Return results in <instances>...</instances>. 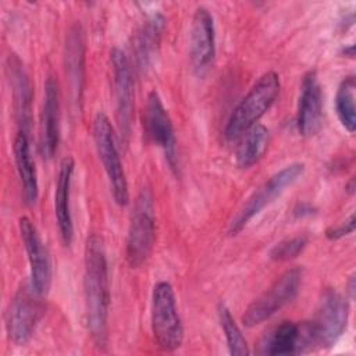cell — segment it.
<instances>
[{"instance_id":"cell-20","label":"cell","mask_w":356,"mask_h":356,"mask_svg":"<svg viewBox=\"0 0 356 356\" xmlns=\"http://www.w3.org/2000/svg\"><path fill=\"white\" fill-rule=\"evenodd\" d=\"M13 150H14V160H15L17 172L21 181L25 202L28 204H32L38 199L39 186H38V174L35 168V161L31 156L28 134L18 131L14 139Z\"/></svg>"},{"instance_id":"cell-24","label":"cell","mask_w":356,"mask_h":356,"mask_svg":"<svg viewBox=\"0 0 356 356\" xmlns=\"http://www.w3.org/2000/svg\"><path fill=\"white\" fill-rule=\"evenodd\" d=\"M217 314H218V321H220V325L222 328V332H224V337H225L229 353L235 355V356H246V355H249L248 342H246L241 328L238 327L236 321L234 320L229 309L222 302L218 303Z\"/></svg>"},{"instance_id":"cell-15","label":"cell","mask_w":356,"mask_h":356,"mask_svg":"<svg viewBox=\"0 0 356 356\" xmlns=\"http://www.w3.org/2000/svg\"><path fill=\"white\" fill-rule=\"evenodd\" d=\"M60 103L58 85L53 75H49L44 82V95L40 114V146L44 157L51 159L57 150L60 139Z\"/></svg>"},{"instance_id":"cell-18","label":"cell","mask_w":356,"mask_h":356,"mask_svg":"<svg viewBox=\"0 0 356 356\" xmlns=\"http://www.w3.org/2000/svg\"><path fill=\"white\" fill-rule=\"evenodd\" d=\"M8 76L13 88L14 97V108L17 121L19 124V131L28 134L29 122H31V100L32 90L28 75L24 70V65L15 56L8 57Z\"/></svg>"},{"instance_id":"cell-26","label":"cell","mask_w":356,"mask_h":356,"mask_svg":"<svg viewBox=\"0 0 356 356\" xmlns=\"http://www.w3.org/2000/svg\"><path fill=\"white\" fill-rule=\"evenodd\" d=\"M353 229H355V214H350L348 218H345L338 225L328 228L327 229V238L338 239V238H342L348 234H352Z\"/></svg>"},{"instance_id":"cell-27","label":"cell","mask_w":356,"mask_h":356,"mask_svg":"<svg viewBox=\"0 0 356 356\" xmlns=\"http://www.w3.org/2000/svg\"><path fill=\"white\" fill-rule=\"evenodd\" d=\"M293 213L296 216H309V214L313 213V207L310 204H307V203H300V204L296 206Z\"/></svg>"},{"instance_id":"cell-14","label":"cell","mask_w":356,"mask_h":356,"mask_svg":"<svg viewBox=\"0 0 356 356\" xmlns=\"http://www.w3.org/2000/svg\"><path fill=\"white\" fill-rule=\"evenodd\" d=\"M323 111L321 85L316 71L305 74L300 83V93L296 110V128L300 135L312 136L320 128Z\"/></svg>"},{"instance_id":"cell-4","label":"cell","mask_w":356,"mask_h":356,"mask_svg":"<svg viewBox=\"0 0 356 356\" xmlns=\"http://www.w3.org/2000/svg\"><path fill=\"white\" fill-rule=\"evenodd\" d=\"M156 241V217L153 206V193L150 188L143 186L135 200L131 214L125 256L132 268L140 267L150 256Z\"/></svg>"},{"instance_id":"cell-8","label":"cell","mask_w":356,"mask_h":356,"mask_svg":"<svg viewBox=\"0 0 356 356\" xmlns=\"http://www.w3.org/2000/svg\"><path fill=\"white\" fill-rule=\"evenodd\" d=\"M302 268L293 267L282 273L260 296H257L245 310L242 323L254 327L273 317L286 303L292 302L299 292L302 282Z\"/></svg>"},{"instance_id":"cell-3","label":"cell","mask_w":356,"mask_h":356,"mask_svg":"<svg viewBox=\"0 0 356 356\" xmlns=\"http://www.w3.org/2000/svg\"><path fill=\"white\" fill-rule=\"evenodd\" d=\"M348 314L346 299L338 291L327 288L321 293L313 320L303 325L307 346H332L346 328Z\"/></svg>"},{"instance_id":"cell-11","label":"cell","mask_w":356,"mask_h":356,"mask_svg":"<svg viewBox=\"0 0 356 356\" xmlns=\"http://www.w3.org/2000/svg\"><path fill=\"white\" fill-rule=\"evenodd\" d=\"M110 61L113 68V83L115 97V121L121 138L127 140L131 132L134 114L132 71L125 53L117 47L111 50Z\"/></svg>"},{"instance_id":"cell-19","label":"cell","mask_w":356,"mask_h":356,"mask_svg":"<svg viewBox=\"0 0 356 356\" xmlns=\"http://www.w3.org/2000/svg\"><path fill=\"white\" fill-rule=\"evenodd\" d=\"M83 61H85V40L83 31L79 24L70 28L65 38L64 63L65 74L68 75L70 86L74 93V99H81L83 83Z\"/></svg>"},{"instance_id":"cell-12","label":"cell","mask_w":356,"mask_h":356,"mask_svg":"<svg viewBox=\"0 0 356 356\" xmlns=\"http://www.w3.org/2000/svg\"><path fill=\"white\" fill-rule=\"evenodd\" d=\"M143 127L147 138L164 152L171 168H177V142L174 127L156 90H152L147 96L143 113Z\"/></svg>"},{"instance_id":"cell-9","label":"cell","mask_w":356,"mask_h":356,"mask_svg":"<svg viewBox=\"0 0 356 356\" xmlns=\"http://www.w3.org/2000/svg\"><path fill=\"white\" fill-rule=\"evenodd\" d=\"M42 317L40 296L31 284H22L6 312V331L15 345H25L33 335Z\"/></svg>"},{"instance_id":"cell-10","label":"cell","mask_w":356,"mask_h":356,"mask_svg":"<svg viewBox=\"0 0 356 356\" xmlns=\"http://www.w3.org/2000/svg\"><path fill=\"white\" fill-rule=\"evenodd\" d=\"M18 228L29 263V284L32 289L43 298L49 292L51 284L50 254L40 239L36 227L28 217H21L18 220Z\"/></svg>"},{"instance_id":"cell-22","label":"cell","mask_w":356,"mask_h":356,"mask_svg":"<svg viewBox=\"0 0 356 356\" xmlns=\"http://www.w3.org/2000/svg\"><path fill=\"white\" fill-rule=\"evenodd\" d=\"M356 81L353 75H348L342 79L335 95V111L339 122L348 132H355L356 129V107L355 95Z\"/></svg>"},{"instance_id":"cell-17","label":"cell","mask_w":356,"mask_h":356,"mask_svg":"<svg viewBox=\"0 0 356 356\" xmlns=\"http://www.w3.org/2000/svg\"><path fill=\"white\" fill-rule=\"evenodd\" d=\"M302 328L293 321H282L263 335L259 342L257 353L281 356L303 352Z\"/></svg>"},{"instance_id":"cell-13","label":"cell","mask_w":356,"mask_h":356,"mask_svg":"<svg viewBox=\"0 0 356 356\" xmlns=\"http://www.w3.org/2000/svg\"><path fill=\"white\" fill-rule=\"evenodd\" d=\"M216 54L214 19L206 7H197L193 13L189 31V57L196 72H203Z\"/></svg>"},{"instance_id":"cell-21","label":"cell","mask_w":356,"mask_h":356,"mask_svg":"<svg viewBox=\"0 0 356 356\" xmlns=\"http://www.w3.org/2000/svg\"><path fill=\"white\" fill-rule=\"evenodd\" d=\"M268 143V129L261 125H253L245 135L242 143L239 145L235 161L239 168H249L254 163H257L264 154Z\"/></svg>"},{"instance_id":"cell-25","label":"cell","mask_w":356,"mask_h":356,"mask_svg":"<svg viewBox=\"0 0 356 356\" xmlns=\"http://www.w3.org/2000/svg\"><path fill=\"white\" fill-rule=\"evenodd\" d=\"M306 245H307V236L305 235H298L293 238L284 239L273 246V249L270 250V257L278 261L292 260L303 252Z\"/></svg>"},{"instance_id":"cell-23","label":"cell","mask_w":356,"mask_h":356,"mask_svg":"<svg viewBox=\"0 0 356 356\" xmlns=\"http://www.w3.org/2000/svg\"><path fill=\"white\" fill-rule=\"evenodd\" d=\"M163 28L164 17L161 14H153L138 32L135 40V51L138 63L140 65L147 64V61L152 58V54L156 50Z\"/></svg>"},{"instance_id":"cell-1","label":"cell","mask_w":356,"mask_h":356,"mask_svg":"<svg viewBox=\"0 0 356 356\" xmlns=\"http://www.w3.org/2000/svg\"><path fill=\"white\" fill-rule=\"evenodd\" d=\"M83 298L88 331L93 342L103 348L107 342L110 292L106 250L102 238L97 235H90L85 245Z\"/></svg>"},{"instance_id":"cell-7","label":"cell","mask_w":356,"mask_h":356,"mask_svg":"<svg viewBox=\"0 0 356 356\" xmlns=\"http://www.w3.org/2000/svg\"><path fill=\"white\" fill-rule=\"evenodd\" d=\"M305 171L303 163H291L273 174L264 184H261L242 204L238 213L232 217L228 225L229 235H236L245 225L257 216L266 206H268L285 188L291 186Z\"/></svg>"},{"instance_id":"cell-6","label":"cell","mask_w":356,"mask_h":356,"mask_svg":"<svg viewBox=\"0 0 356 356\" xmlns=\"http://www.w3.org/2000/svg\"><path fill=\"white\" fill-rule=\"evenodd\" d=\"M93 139L99 159L108 178L113 197L118 206H127L129 202L128 181L115 145L114 128L104 113H97L93 120Z\"/></svg>"},{"instance_id":"cell-28","label":"cell","mask_w":356,"mask_h":356,"mask_svg":"<svg viewBox=\"0 0 356 356\" xmlns=\"http://www.w3.org/2000/svg\"><path fill=\"white\" fill-rule=\"evenodd\" d=\"M348 292H349L350 298H353V293H355V277H350V280L348 282Z\"/></svg>"},{"instance_id":"cell-2","label":"cell","mask_w":356,"mask_h":356,"mask_svg":"<svg viewBox=\"0 0 356 356\" xmlns=\"http://www.w3.org/2000/svg\"><path fill=\"white\" fill-rule=\"evenodd\" d=\"M280 86L281 83L277 72H264L231 113L224 129L225 139L235 140L256 125L260 117L275 102L280 93Z\"/></svg>"},{"instance_id":"cell-5","label":"cell","mask_w":356,"mask_h":356,"mask_svg":"<svg viewBox=\"0 0 356 356\" xmlns=\"http://www.w3.org/2000/svg\"><path fill=\"white\" fill-rule=\"evenodd\" d=\"M150 320L154 341L161 350L172 352L182 345L184 327L177 309L174 289L167 281H159L153 286Z\"/></svg>"},{"instance_id":"cell-16","label":"cell","mask_w":356,"mask_h":356,"mask_svg":"<svg viewBox=\"0 0 356 356\" xmlns=\"http://www.w3.org/2000/svg\"><path fill=\"white\" fill-rule=\"evenodd\" d=\"M74 159L64 157L60 163L57 182H56V192H54V214L57 220V227L60 232L61 242L65 246H70L74 236V224L71 216V181L74 172Z\"/></svg>"}]
</instances>
